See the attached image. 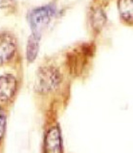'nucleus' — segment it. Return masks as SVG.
<instances>
[{"instance_id":"6e6552de","label":"nucleus","mask_w":133,"mask_h":153,"mask_svg":"<svg viewBox=\"0 0 133 153\" xmlns=\"http://www.w3.org/2000/svg\"><path fill=\"white\" fill-rule=\"evenodd\" d=\"M40 36L32 35L30 36L27 43L26 48V56L29 62L35 61L39 51V41H40Z\"/></svg>"},{"instance_id":"423d86ee","label":"nucleus","mask_w":133,"mask_h":153,"mask_svg":"<svg viewBox=\"0 0 133 153\" xmlns=\"http://www.w3.org/2000/svg\"><path fill=\"white\" fill-rule=\"evenodd\" d=\"M90 25L94 32L100 33L107 22V16L101 7L93 8L90 13Z\"/></svg>"},{"instance_id":"9d476101","label":"nucleus","mask_w":133,"mask_h":153,"mask_svg":"<svg viewBox=\"0 0 133 153\" xmlns=\"http://www.w3.org/2000/svg\"><path fill=\"white\" fill-rule=\"evenodd\" d=\"M13 3V0H0V10L7 8Z\"/></svg>"},{"instance_id":"f03ea898","label":"nucleus","mask_w":133,"mask_h":153,"mask_svg":"<svg viewBox=\"0 0 133 153\" xmlns=\"http://www.w3.org/2000/svg\"><path fill=\"white\" fill-rule=\"evenodd\" d=\"M56 14V7L55 4H47L36 7L29 12L27 16L28 23L33 35L40 36L44 29L49 25Z\"/></svg>"},{"instance_id":"0eeeda50","label":"nucleus","mask_w":133,"mask_h":153,"mask_svg":"<svg viewBox=\"0 0 133 153\" xmlns=\"http://www.w3.org/2000/svg\"><path fill=\"white\" fill-rule=\"evenodd\" d=\"M118 11L120 13L121 20L131 25L133 16V2L132 0H118L117 2Z\"/></svg>"},{"instance_id":"7ed1b4c3","label":"nucleus","mask_w":133,"mask_h":153,"mask_svg":"<svg viewBox=\"0 0 133 153\" xmlns=\"http://www.w3.org/2000/svg\"><path fill=\"white\" fill-rule=\"evenodd\" d=\"M16 38L8 33H0V66L11 61L16 56Z\"/></svg>"},{"instance_id":"20e7f679","label":"nucleus","mask_w":133,"mask_h":153,"mask_svg":"<svg viewBox=\"0 0 133 153\" xmlns=\"http://www.w3.org/2000/svg\"><path fill=\"white\" fill-rule=\"evenodd\" d=\"M17 89V79L12 74L0 76V102H6L11 100Z\"/></svg>"},{"instance_id":"1a4fd4ad","label":"nucleus","mask_w":133,"mask_h":153,"mask_svg":"<svg viewBox=\"0 0 133 153\" xmlns=\"http://www.w3.org/2000/svg\"><path fill=\"white\" fill-rule=\"evenodd\" d=\"M6 129V114L5 111L0 107V141L2 140V138L5 134Z\"/></svg>"},{"instance_id":"39448f33","label":"nucleus","mask_w":133,"mask_h":153,"mask_svg":"<svg viewBox=\"0 0 133 153\" xmlns=\"http://www.w3.org/2000/svg\"><path fill=\"white\" fill-rule=\"evenodd\" d=\"M45 152L46 153H61L62 152V140L61 133L58 126L49 129L45 137Z\"/></svg>"},{"instance_id":"f257e3e1","label":"nucleus","mask_w":133,"mask_h":153,"mask_svg":"<svg viewBox=\"0 0 133 153\" xmlns=\"http://www.w3.org/2000/svg\"><path fill=\"white\" fill-rule=\"evenodd\" d=\"M62 80L59 70L53 65L41 66L36 71L35 89L40 94H48L59 87Z\"/></svg>"}]
</instances>
